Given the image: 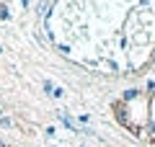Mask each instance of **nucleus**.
Segmentation results:
<instances>
[{
	"label": "nucleus",
	"instance_id": "nucleus-1",
	"mask_svg": "<svg viewBox=\"0 0 155 147\" xmlns=\"http://www.w3.org/2000/svg\"><path fill=\"white\" fill-rule=\"evenodd\" d=\"M150 36H153V28H140V31H134L129 36V41H132V47H147Z\"/></svg>",
	"mask_w": 155,
	"mask_h": 147
},
{
	"label": "nucleus",
	"instance_id": "nucleus-2",
	"mask_svg": "<svg viewBox=\"0 0 155 147\" xmlns=\"http://www.w3.org/2000/svg\"><path fill=\"white\" fill-rule=\"evenodd\" d=\"M140 96H145L140 88H127V90H122V98H119V101H122V103H132V101H137Z\"/></svg>",
	"mask_w": 155,
	"mask_h": 147
},
{
	"label": "nucleus",
	"instance_id": "nucleus-3",
	"mask_svg": "<svg viewBox=\"0 0 155 147\" xmlns=\"http://www.w3.org/2000/svg\"><path fill=\"white\" fill-rule=\"evenodd\" d=\"M57 119H60V124H65V126H67V129H72V132H80V126H78V124H75V121H72V119H70V116H67V114H65V111H62V114H60V116H57Z\"/></svg>",
	"mask_w": 155,
	"mask_h": 147
},
{
	"label": "nucleus",
	"instance_id": "nucleus-4",
	"mask_svg": "<svg viewBox=\"0 0 155 147\" xmlns=\"http://www.w3.org/2000/svg\"><path fill=\"white\" fill-rule=\"evenodd\" d=\"M11 18H13V11L8 8V3H3L0 5V21H11Z\"/></svg>",
	"mask_w": 155,
	"mask_h": 147
},
{
	"label": "nucleus",
	"instance_id": "nucleus-5",
	"mask_svg": "<svg viewBox=\"0 0 155 147\" xmlns=\"http://www.w3.org/2000/svg\"><path fill=\"white\" fill-rule=\"evenodd\" d=\"M41 88H44V93H47V96H52V93H54V88H57V85H54V83L49 80V77H47V80L41 83Z\"/></svg>",
	"mask_w": 155,
	"mask_h": 147
},
{
	"label": "nucleus",
	"instance_id": "nucleus-6",
	"mask_svg": "<svg viewBox=\"0 0 155 147\" xmlns=\"http://www.w3.org/2000/svg\"><path fill=\"white\" fill-rule=\"evenodd\" d=\"M150 121L155 124V96H150Z\"/></svg>",
	"mask_w": 155,
	"mask_h": 147
},
{
	"label": "nucleus",
	"instance_id": "nucleus-7",
	"mask_svg": "<svg viewBox=\"0 0 155 147\" xmlns=\"http://www.w3.org/2000/svg\"><path fill=\"white\" fill-rule=\"evenodd\" d=\"M0 126H3V129H8V126H13V119H11V116H3V119H0Z\"/></svg>",
	"mask_w": 155,
	"mask_h": 147
},
{
	"label": "nucleus",
	"instance_id": "nucleus-8",
	"mask_svg": "<svg viewBox=\"0 0 155 147\" xmlns=\"http://www.w3.org/2000/svg\"><path fill=\"white\" fill-rule=\"evenodd\" d=\"M52 98H65V88L57 85V88H54V93H52Z\"/></svg>",
	"mask_w": 155,
	"mask_h": 147
},
{
	"label": "nucleus",
	"instance_id": "nucleus-9",
	"mask_svg": "<svg viewBox=\"0 0 155 147\" xmlns=\"http://www.w3.org/2000/svg\"><path fill=\"white\" fill-rule=\"evenodd\" d=\"M129 44H132V41H129V36H122V39H119V47H122V49H127Z\"/></svg>",
	"mask_w": 155,
	"mask_h": 147
},
{
	"label": "nucleus",
	"instance_id": "nucleus-10",
	"mask_svg": "<svg viewBox=\"0 0 155 147\" xmlns=\"http://www.w3.org/2000/svg\"><path fill=\"white\" fill-rule=\"evenodd\" d=\"M57 49H60L62 54H70V44H57Z\"/></svg>",
	"mask_w": 155,
	"mask_h": 147
},
{
	"label": "nucleus",
	"instance_id": "nucleus-11",
	"mask_svg": "<svg viewBox=\"0 0 155 147\" xmlns=\"http://www.w3.org/2000/svg\"><path fill=\"white\" fill-rule=\"evenodd\" d=\"M78 124H88V114H80V116H78Z\"/></svg>",
	"mask_w": 155,
	"mask_h": 147
},
{
	"label": "nucleus",
	"instance_id": "nucleus-12",
	"mask_svg": "<svg viewBox=\"0 0 155 147\" xmlns=\"http://www.w3.org/2000/svg\"><path fill=\"white\" fill-rule=\"evenodd\" d=\"M147 65H155V47H153V52H150V57H147Z\"/></svg>",
	"mask_w": 155,
	"mask_h": 147
},
{
	"label": "nucleus",
	"instance_id": "nucleus-13",
	"mask_svg": "<svg viewBox=\"0 0 155 147\" xmlns=\"http://www.w3.org/2000/svg\"><path fill=\"white\" fill-rule=\"evenodd\" d=\"M145 8H150V0H140V11H145Z\"/></svg>",
	"mask_w": 155,
	"mask_h": 147
},
{
	"label": "nucleus",
	"instance_id": "nucleus-14",
	"mask_svg": "<svg viewBox=\"0 0 155 147\" xmlns=\"http://www.w3.org/2000/svg\"><path fill=\"white\" fill-rule=\"evenodd\" d=\"M21 5H23V8H28V5H31V0H21Z\"/></svg>",
	"mask_w": 155,
	"mask_h": 147
},
{
	"label": "nucleus",
	"instance_id": "nucleus-15",
	"mask_svg": "<svg viewBox=\"0 0 155 147\" xmlns=\"http://www.w3.org/2000/svg\"><path fill=\"white\" fill-rule=\"evenodd\" d=\"M0 147H8V145H5V139H3V137H0Z\"/></svg>",
	"mask_w": 155,
	"mask_h": 147
},
{
	"label": "nucleus",
	"instance_id": "nucleus-16",
	"mask_svg": "<svg viewBox=\"0 0 155 147\" xmlns=\"http://www.w3.org/2000/svg\"><path fill=\"white\" fill-rule=\"evenodd\" d=\"M0 119H3V109H0Z\"/></svg>",
	"mask_w": 155,
	"mask_h": 147
}]
</instances>
